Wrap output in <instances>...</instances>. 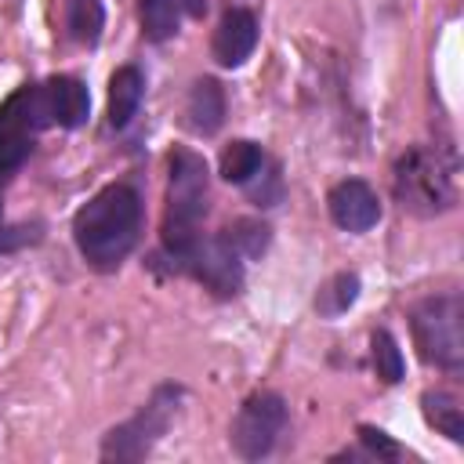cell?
Instances as JSON below:
<instances>
[{
  "label": "cell",
  "mask_w": 464,
  "mask_h": 464,
  "mask_svg": "<svg viewBox=\"0 0 464 464\" xmlns=\"http://www.w3.org/2000/svg\"><path fill=\"white\" fill-rule=\"evenodd\" d=\"M207 160L185 145L170 152V188H167V221H163V250L174 254L199 236V221L207 214Z\"/></svg>",
  "instance_id": "3957f363"
},
{
  "label": "cell",
  "mask_w": 464,
  "mask_h": 464,
  "mask_svg": "<svg viewBox=\"0 0 464 464\" xmlns=\"http://www.w3.org/2000/svg\"><path fill=\"white\" fill-rule=\"evenodd\" d=\"M185 14V0H138V18H141V33L152 44H163L178 33Z\"/></svg>",
  "instance_id": "5bb4252c"
},
{
  "label": "cell",
  "mask_w": 464,
  "mask_h": 464,
  "mask_svg": "<svg viewBox=\"0 0 464 464\" xmlns=\"http://www.w3.org/2000/svg\"><path fill=\"white\" fill-rule=\"evenodd\" d=\"M221 236L236 246V254H239V257H261V254H265V246H268V225L250 221V218H243V221L228 225Z\"/></svg>",
  "instance_id": "ffe728a7"
},
{
  "label": "cell",
  "mask_w": 464,
  "mask_h": 464,
  "mask_svg": "<svg viewBox=\"0 0 464 464\" xmlns=\"http://www.w3.org/2000/svg\"><path fill=\"white\" fill-rule=\"evenodd\" d=\"M51 123L44 87H18L4 105H0V181L11 178L33 152L36 134Z\"/></svg>",
  "instance_id": "8992f818"
},
{
  "label": "cell",
  "mask_w": 464,
  "mask_h": 464,
  "mask_svg": "<svg viewBox=\"0 0 464 464\" xmlns=\"http://www.w3.org/2000/svg\"><path fill=\"white\" fill-rule=\"evenodd\" d=\"M178 399H181V388L174 384H163L152 392V399L123 424H116L105 442H102V457L105 460H141L152 453V446L167 435L174 413H178Z\"/></svg>",
  "instance_id": "5b68a950"
},
{
  "label": "cell",
  "mask_w": 464,
  "mask_h": 464,
  "mask_svg": "<svg viewBox=\"0 0 464 464\" xmlns=\"http://www.w3.org/2000/svg\"><path fill=\"white\" fill-rule=\"evenodd\" d=\"M167 261H170V272L192 276L218 297H232L243 286V257L236 254V246L225 236H210V239L196 236L188 246L167 254Z\"/></svg>",
  "instance_id": "52a82bcc"
},
{
  "label": "cell",
  "mask_w": 464,
  "mask_h": 464,
  "mask_svg": "<svg viewBox=\"0 0 464 464\" xmlns=\"http://www.w3.org/2000/svg\"><path fill=\"white\" fill-rule=\"evenodd\" d=\"M370 355H373V370H377V377H381L384 384L402 381L406 362H402V352H399V344H395V337H392L388 330H377V334L370 337Z\"/></svg>",
  "instance_id": "d6986e66"
},
{
  "label": "cell",
  "mask_w": 464,
  "mask_h": 464,
  "mask_svg": "<svg viewBox=\"0 0 464 464\" xmlns=\"http://www.w3.org/2000/svg\"><path fill=\"white\" fill-rule=\"evenodd\" d=\"M283 428H286V402L276 392H254L232 417L228 442L243 460H261L272 453Z\"/></svg>",
  "instance_id": "ba28073f"
},
{
  "label": "cell",
  "mask_w": 464,
  "mask_h": 464,
  "mask_svg": "<svg viewBox=\"0 0 464 464\" xmlns=\"http://www.w3.org/2000/svg\"><path fill=\"white\" fill-rule=\"evenodd\" d=\"M257 47V18L246 7H232L214 29V58L225 69L243 65Z\"/></svg>",
  "instance_id": "30bf717a"
},
{
  "label": "cell",
  "mask_w": 464,
  "mask_h": 464,
  "mask_svg": "<svg viewBox=\"0 0 464 464\" xmlns=\"http://www.w3.org/2000/svg\"><path fill=\"white\" fill-rule=\"evenodd\" d=\"M44 102H47L51 123L69 127V130L87 123V116H91V94L76 76H51L44 83Z\"/></svg>",
  "instance_id": "8fae6325"
},
{
  "label": "cell",
  "mask_w": 464,
  "mask_h": 464,
  "mask_svg": "<svg viewBox=\"0 0 464 464\" xmlns=\"http://www.w3.org/2000/svg\"><path fill=\"white\" fill-rule=\"evenodd\" d=\"M225 123V91L218 80L203 76L188 87V98H185V127L199 138H210L218 134Z\"/></svg>",
  "instance_id": "7c38bea8"
},
{
  "label": "cell",
  "mask_w": 464,
  "mask_h": 464,
  "mask_svg": "<svg viewBox=\"0 0 464 464\" xmlns=\"http://www.w3.org/2000/svg\"><path fill=\"white\" fill-rule=\"evenodd\" d=\"M359 439H362V446H366L373 457H381V460H395V457H399V446H395L384 431H377V428H370V424L359 428Z\"/></svg>",
  "instance_id": "44dd1931"
},
{
  "label": "cell",
  "mask_w": 464,
  "mask_h": 464,
  "mask_svg": "<svg viewBox=\"0 0 464 464\" xmlns=\"http://www.w3.org/2000/svg\"><path fill=\"white\" fill-rule=\"evenodd\" d=\"M141 98H145V76H141V69H134V65L116 69L112 80H109V123L116 130H123L138 116Z\"/></svg>",
  "instance_id": "4fadbf2b"
},
{
  "label": "cell",
  "mask_w": 464,
  "mask_h": 464,
  "mask_svg": "<svg viewBox=\"0 0 464 464\" xmlns=\"http://www.w3.org/2000/svg\"><path fill=\"white\" fill-rule=\"evenodd\" d=\"M413 344L424 362H435L442 370H460L464 362V304L460 294H435L424 297L410 312Z\"/></svg>",
  "instance_id": "277c9868"
},
{
  "label": "cell",
  "mask_w": 464,
  "mask_h": 464,
  "mask_svg": "<svg viewBox=\"0 0 464 464\" xmlns=\"http://www.w3.org/2000/svg\"><path fill=\"white\" fill-rule=\"evenodd\" d=\"M424 417L431 428H439L446 439L453 442H464V413H460V402L446 392H428L424 399Z\"/></svg>",
  "instance_id": "e0dca14e"
},
{
  "label": "cell",
  "mask_w": 464,
  "mask_h": 464,
  "mask_svg": "<svg viewBox=\"0 0 464 464\" xmlns=\"http://www.w3.org/2000/svg\"><path fill=\"white\" fill-rule=\"evenodd\" d=\"M141 236V196L116 181L94 192L72 218V239L83 261L98 272H112L134 250Z\"/></svg>",
  "instance_id": "6da1fadb"
},
{
  "label": "cell",
  "mask_w": 464,
  "mask_h": 464,
  "mask_svg": "<svg viewBox=\"0 0 464 464\" xmlns=\"http://www.w3.org/2000/svg\"><path fill=\"white\" fill-rule=\"evenodd\" d=\"M250 196H254L257 207H276V199L283 196V181H279V174H268V185H254Z\"/></svg>",
  "instance_id": "7402d4cb"
},
{
  "label": "cell",
  "mask_w": 464,
  "mask_h": 464,
  "mask_svg": "<svg viewBox=\"0 0 464 464\" xmlns=\"http://www.w3.org/2000/svg\"><path fill=\"white\" fill-rule=\"evenodd\" d=\"M326 207H330V218L344 232H370L381 221V199L359 178H348V181L334 185L330 196H326Z\"/></svg>",
  "instance_id": "9c48e42d"
},
{
  "label": "cell",
  "mask_w": 464,
  "mask_h": 464,
  "mask_svg": "<svg viewBox=\"0 0 464 464\" xmlns=\"http://www.w3.org/2000/svg\"><path fill=\"white\" fill-rule=\"evenodd\" d=\"M355 297H359V276H355V272H337V276L319 290V297H315V312L334 319V315L348 312V308L355 304Z\"/></svg>",
  "instance_id": "ac0fdd59"
},
{
  "label": "cell",
  "mask_w": 464,
  "mask_h": 464,
  "mask_svg": "<svg viewBox=\"0 0 464 464\" xmlns=\"http://www.w3.org/2000/svg\"><path fill=\"white\" fill-rule=\"evenodd\" d=\"M65 29L76 44H98L105 29V7L102 0H65Z\"/></svg>",
  "instance_id": "9a60e30c"
},
{
  "label": "cell",
  "mask_w": 464,
  "mask_h": 464,
  "mask_svg": "<svg viewBox=\"0 0 464 464\" xmlns=\"http://www.w3.org/2000/svg\"><path fill=\"white\" fill-rule=\"evenodd\" d=\"M395 199L417 218H435L457 203V163L442 145H413L395 163Z\"/></svg>",
  "instance_id": "7a4b0ae2"
},
{
  "label": "cell",
  "mask_w": 464,
  "mask_h": 464,
  "mask_svg": "<svg viewBox=\"0 0 464 464\" xmlns=\"http://www.w3.org/2000/svg\"><path fill=\"white\" fill-rule=\"evenodd\" d=\"M203 11H207V0H185V14H196L199 18Z\"/></svg>",
  "instance_id": "603a6c76"
},
{
  "label": "cell",
  "mask_w": 464,
  "mask_h": 464,
  "mask_svg": "<svg viewBox=\"0 0 464 464\" xmlns=\"http://www.w3.org/2000/svg\"><path fill=\"white\" fill-rule=\"evenodd\" d=\"M261 167H265V152L254 141H232L221 152V178L232 185H246Z\"/></svg>",
  "instance_id": "2e32d148"
}]
</instances>
